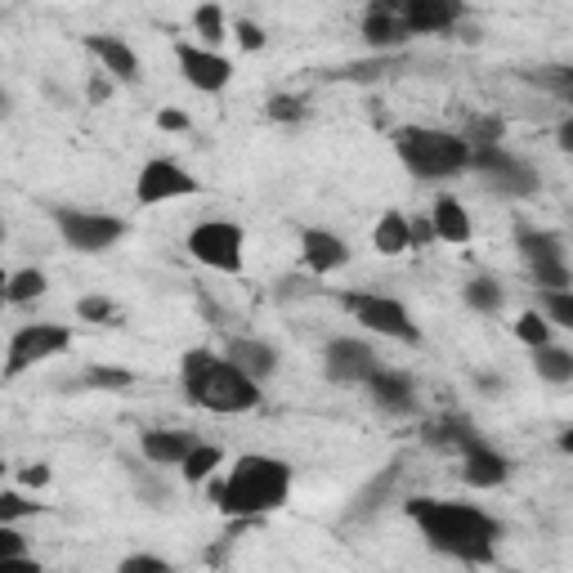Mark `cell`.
Masks as SVG:
<instances>
[{"mask_svg":"<svg viewBox=\"0 0 573 573\" xmlns=\"http://www.w3.org/2000/svg\"><path fill=\"white\" fill-rule=\"evenodd\" d=\"M404 511L431 551L462 560V564H493L497 560L502 520H493L484 506L453 502V497H408Z\"/></svg>","mask_w":573,"mask_h":573,"instance_id":"cell-1","label":"cell"},{"mask_svg":"<svg viewBox=\"0 0 573 573\" xmlns=\"http://www.w3.org/2000/svg\"><path fill=\"white\" fill-rule=\"evenodd\" d=\"M296 471L274 453H243L225 480H211V502L229 520H260L287 506Z\"/></svg>","mask_w":573,"mask_h":573,"instance_id":"cell-2","label":"cell"},{"mask_svg":"<svg viewBox=\"0 0 573 573\" xmlns=\"http://www.w3.org/2000/svg\"><path fill=\"white\" fill-rule=\"evenodd\" d=\"M179 391L198 413H211V417H243V413H256L265 399L256 381L216 349H188L179 358Z\"/></svg>","mask_w":573,"mask_h":573,"instance_id":"cell-3","label":"cell"},{"mask_svg":"<svg viewBox=\"0 0 573 573\" xmlns=\"http://www.w3.org/2000/svg\"><path fill=\"white\" fill-rule=\"evenodd\" d=\"M395 152L413 179H453L471 170V144L457 130L444 126H399Z\"/></svg>","mask_w":573,"mask_h":573,"instance_id":"cell-4","label":"cell"},{"mask_svg":"<svg viewBox=\"0 0 573 573\" xmlns=\"http://www.w3.org/2000/svg\"><path fill=\"white\" fill-rule=\"evenodd\" d=\"M340 305L372 336H386V340H399V345H417L422 340V327H417L413 309L404 300L386 296V292H340Z\"/></svg>","mask_w":573,"mask_h":573,"instance_id":"cell-5","label":"cell"},{"mask_svg":"<svg viewBox=\"0 0 573 573\" xmlns=\"http://www.w3.org/2000/svg\"><path fill=\"white\" fill-rule=\"evenodd\" d=\"M184 251L211 274H243L247 265V234L234 220H202L188 229Z\"/></svg>","mask_w":573,"mask_h":573,"instance_id":"cell-6","label":"cell"},{"mask_svg":"<svg viewBox=\"0 0 573 573\" xmlns=\"http://www.w3.org/2000/svg\"><path fill=\"white\" fill-rule=\"evenodd\" d=\"M471 170L484 179L488 194H502V198H533L537 194V170L515 157L506 144H488V148H471Z\"/></svg>","mask_w":573,"mask_h":573,"instance_id":"cell-7","label":"cell"},{"mask_svg":"<svg viewBox=\"0 0 573 573\" xmlns=\"http://www.w3.org/2000/svg\"><path fill=\"white\" fill-rule=\"evenodd\" d=\"M63 349H72V327L63 323H28L10 336V349H6V381H19L23 372L59 358Z\"/></svg>","mask_w":573,"mask_h":573,"instance_id":"cell-8","label":"cell"},{"mask_svg":"<svg viewBox=\"0 0 573 573\" xmlns=\"http://www.w3.org/2000/svg\"><path fill=\"white\" fill-rule=\"evenodd\" d=\"M202 194V184L198 175L170 161V157H152L144 161L139 179H135V202L139 207H161V202H179V198H198Z\"/></svg>","mask_w":573,"mask_h":573,"instance_id":"cell-9","label":"cell"},{"mask_svg":"<svg viewBox=\"0 0 573 573\" xmlns=\"http://www.w3.org/2000/svg\"><path fill=\"white\" fill-rule=\"evenodd\" d=\"M55 229L81 256H99V251H108V247H117L126 238V220L103 216V211H72V207L55 211Z\"/></svg>","mask_w":573,"mask_h":573,"instance_id":"cell-10","label":"cell"},{"mask_svg":"<svg viewBox=\"0 0 573 573\" xmlns=\"http://www.w3.org/2000/svg\"><path fill=\"white\" fill-rule=\"evenodd\" d=\"M381 367L386 363H381L376 345L363 340V336H332L323 345V372H327V381H336V386H367Z\"/></svg>","mask_w":573,"mask_h":573,"instance_id":"cell-11","label":"cell"},{"mask_svg":"<svg viewBox=\"0 0 573 573\" xmlns=\"http://www.w3.org/2000/svg\"><path fill=\"white\" fill-rule=\"evenodd\" d=\"M175 59H179L184 81L194 86V90H202V95H220V90H229V81H234V63H229L220 50H207V46H198V41L175 46Z\"/></svg>","mask_w":573,"mask_h":573,"instance_id":"cell-12","label":"cell"},{"mask_svg":"<svg viewBox=\"0 0 573 573\" xmlns=\"http://www.w3.org/2000/svg\"><path fill=\"white\" fill-rule=\"evenodd\" d=\"M363 391H367V399H372L381 413H391V417H413V413L422 408L417 381H413L404 367H381Z\"/></svg>","mask_w":573,"mask_h":573,"instance_id":"cell-13","label":"cell"},{"mask_svg":"<svg viewBox=\"0 0 573 573\" xmlns=\"http://www.w3.org/2000/svg\"><path fill=\"white\" fill-rule=\"evenodd\" d=\"M358 37H363V46H367V50H376V55H395V50H404V46L413 41V32L404 28L399 6H391V0H376V6H367V10H363V28H358Z\"/></svg>","mask_w":573,"mask_h":573,"instance_id":"cell-14","label":"cell"},{"mask_svg":"<svg viewBox=\"0 0 573 573\" xmlns=\"http://www.w3.org/2000/svg\"><path fill=\"white\" fill-rule=\"evenodd\" d=\"M399 14L413 37H444L466 19V6H457V0H404Z\"/></svg>","mask_w":573,"mask_h":573,"instance_id":"cell-15","label":"cell"},{"mask_svg":"<svg viewBox=\"0 0 573 573\" xmlns=\"http://www.w3.org/2000/svg\"><path fill=\"white\" fill-rule=\"evenodd\" d=\"M462 480H466V488H480V493L502 488V484L511 480V457L497 453V448L484 444V439H471V444L462 448Z\"/></svg>","mask_w":573,"mask_h":573,"instance_id":"cell-16","label":"cell"},{"mask_svg":"<svg viewBox=\"0 0 573 573\" xmlns=\"http://www.w3.org/2000/svg\"><path fill=\"white\" fill-rule=\"evenodd\" d=\"M86 50L95 55V63H99V72H108L117 86H135L144 72H139V55L130 50V41H121V37H103V32H95V37H86Z\"/></svg>","mask_w":573,"mask_h":573,"instance_id":"cell-17","label":"cell"},{"mask_svg":"<svg viewBox=\"0 0 573 573\" xmlns=\"http://www.w3.org/2000/svg\"><path fill=\"white\" fill-rule=\"evenodd\" d=\"M300 260H305L309 274L327 278V274L349 265V243L340 234H332V229H305L300 234Z\"/></svg>","mask_w":573,"mask_h":573,"instance_id":"cell-18","label":"cell"},{"mask_svg":"<svg viewBox=\"0 0 573 573\" xmlns=\"http://www.w3.org/2000/svg\"><path fill=\"white\" fill-rule=\"evenodd\" d=\"M225 358H229L238 372H247L256 386H265V381L278 372V349H274L269 340H260V336H234V340L225 345Z\"/></svg>","mask_w":573,"mask_h":573,"instance_id":"cell-19","label":"cell"},{"mask_svg":"<svg viewBox=\"0 0 573 573\" xmlns=\"http://www.w3.org/2000/svg\"><path fill=\"white\" fill-rule=\"evenodd\" d=\"M431 225H435V238L448 243V247H466V243L475 238V225H471V216H466V202L453 198V194H439V198L431 202Z\"/></svg>","mask_w":573,"mask_h":573,"instance_id":"cell-20","label":"cell"},{"mask_svg":"<svg viewBox=\"0 0 573 573\" xmlns=\"http://www.w3.org/2000/svg\"><path fill=\"white\" fill-rule=\"evenodd\" d=\"M198 439L188 431H144L139 435V453L152 462V466H184L188 457H194Z\"/></svg>","mask_w":573,"mask_h":573,"instance_id":"cell-21","label":"cell"},{"mask_svg":"<svg viewBox=\"0 0 573 573\" xmlns=\"http://www.w3.org/2000/svg\"><path fill=\"white\" fill-rule=\"evenodd\" d=\"M515 251H520V260H524L528 269L569 260V256H564V238L551 234V229H537V225H520V229H515Z\"/></svg>","mask_w":573,"mask_h":573,"instance_id":"cell-22","label":"cell"},{"mask_svg":"<svg viewBox=\"0 0 573 573\" xmlns=\"http://www.w3.org/2000/svg\"><path fill=\"white\" fill-rule=\"evenodd\" d=\"M372 247H376V256H404V251H413V216L386 211V216L376 220V229H372Z\"/></svg>","mask_w":573,"mask_h":573,"instance_id":"cell-23","label":"cell"},{"mask_svg":"<svg viewBox=\"0 0 573 573\" xmlns=\"http://www.w3.org/2000/svg\"><path fill=\"white\" fill-rule=\"evenodd\" d=\"M533 372L546 386H573V349H564V345L533 349Z\"/></svg>","mask_w":573,"mask_h":573,"instance_id":"cell-24","label":"cell"},{"mask_svg":"<svg viewBox=\"0 0 573 573\" xmlns=\"http://www.w3.org/2000/svg\"><path fill=\"white\" fill-rule=\"evenodd\" d=\"M462 300H466V309H475V314H502V305H506V287H502L497 278L480 274V278H466Z\"/></svg>","mask_w":573,"mask_h":573,"instance_id":"cell-25","label":"cell"},{"mask_svg":"<svg viewBox=\"0 0 573 573\" xmlns=\"http://www.w3.org/2000/svg\"><path fill=\"white\" fill-rule=\"evenodd\" d=\"M395 480H399V466L391 462L386 471H381V475H376V480H372V484H367V488L354 497L349 520H367V515H376L381 506H386V497H391V484H395Z\"/></svg>","mask_w":573,"mask_h":573,"instance_id":"cell-26","label":"cell"},{"mask_svg":"<svg viewBox=\"0 0 573 573\" xmlns=\"http://www.w3.org/2000/svg\"><path fill=\"white\" fill-rule=\"evenodd\" d=\"M220 466H225V448H220V444H198L194 457L179 466V475H184V484H194V488H198V484H211Z\"/></svg>","mask_w":573,"mask_h":573,"instance_id":"cell-27","label":"cell"},{"mask_svg":"<svg viewBox=\"0 0 573 573\" xmlns=\"http://www.w3.org/2000/svg\"><path fill=\"white\" fill-rule=\"evenodd\" d=\"M46 287H50L46 269L28 265V269L10 274V283H6V300H10V305H32V300H41V296H46Z\"/></svg>","mask_w":573,"mask_h":573,"instance_id":"cell-28","label":"cell"},{"mask_svg":"<svg viewBox=\"0 0 573 573\" xmlns=\"http://www.w3.org/2000/svg\"><path fill=\"white\" fill-rule=\"evenodd\" d=\"M194 32H198V46H207V50H220V41L229 37V19H225V10L216 6H198L194 10Z\"/></svg>","mask_w":573,"mask_h":573,"instance_id":"cell-29","label":"cell"},{"mask_svg":"<svg viewBox=\"0 0 573 573\" xmlns=\"http://www.w3.org/2000/svg\"><path fill=\"white\" fill-rule=\"evenodd\" d=\"M81 386L86 391H126V386H135V372L112 367V363H95V367H86Z\"/></svg>","mask_w":573,"mask_h":573,"instance_id":"cell-30","label":"cell"},{"mask_svg":"<svg viewBox=\"0 0 573 573\" xmlns=\"http://www.w3.org/2000/svg\"><path fill=\"white\" fill-rule=\"evenodd\" d=\"M515 336H520L528 349L551 345V323H546V314H542V309H524V314L515 318Z\"/></svg>","mask_w":573,"mask_h":573,"instance_id":"cell-31","label":"cell"},{"mask_svg":"<svg viewBox=\"0 0 573 573\" xmlns=\"http://www.w3.org/2000/svg\"><path fill=\"white\" fill-rule=\"evenodd\" d=\"M528 278L537 283V292H573V265L569 260L537 265V269H528Z\"/></svg>","mask_w":573,"mask_h":573,"instance_id":"cell-32","label":"cell"},{"mask_svg":"<svg viewBox=\"0 0 573 573\" xmlns=\"http://www.w3.org/2000/svg\"><path fill=\"white\" fill-rule=\"evenodd\" d=\"M542 314L551 327L573 332V292H542Z\"/></svg>","mask_w":573,"mask_h":573,"instance_id":"cell-33","label":"cell"},{"mask_svg":"<svg viewBox=\"0 0 573 573\" xmlns=\"http://www.w3.org/2000/svg\"><path fill=\"white\" fill-rule=\"evenodd\" d=\"M533 81H537L542 90H551L560 103L573 108V68H542V72H533Z\"/></svg>","mask_w":573,"mask_h":573,"instance_id":"cell-34","label":"cell"},{"mask_svg":"<svg viewBox=\"0 0 573 573\" xmlns=\"http://www.w3.org/2000/svg\"><path fill=\"white\" fill-rule=\"evenodd\" d=\"M117 314H121V309H117V300H108V296H81V300H77V318H81V323H99V327H103V323H117Z\"/></svg>","mask_w":573,"mask_h":573,"instance_id":"cell-35","label":"cell"},{"mask_svg":"<svg viewBox=\"0 0 573 573\" xmlns=\"http://www.w3.org/2000/svg\"><path fill=\"white\" fill-rule=\"evenodd\" d=\"M23 515H37V502H28L19 488H6V493H0V524H19Z\"/></svg>","mask_w":573,"mask_h":573,"instance_id":"cell-36","label":"cell"},{"mask_svg":"<svg viewBox=\"0 0 573 573\" xmlns=\"http://www.w3.org/2000/svg\"><path fill=\"white\" fill-rule=\"evenodd\" d=\"M117 573H175V569H170V560H161L152 551H135V555H126L117 564Z\"/></svg>","mask_w":573,"mask_h":573,"instance_id":"cell-37","label":"cell"},{"mask_svg":"<svg viewBox=\"0 0 573 573\" xmlns=\"http://www.w3.org/2000/svg\"><path fill=\"white\" fill-rule=\"evenodd\" d=\"M234 37H238V46H243L247 55H260V50L269 46L265 28H260V23H251V19H238V23H234Z\"/></svg>","mask_w":573,"mask_h":573,"instance_id":"cell-38","label":"cell"},{"mask_svg":"<svg viewBox=\"0 0 573 573\" xmlns=\"http://www.w3.org/2000/svg\"><path fill=\"white\" fill-rule=\"evenodd\" d=\"M269 117L274 121H300L305 117V99L300 95H274L269 99Z\"/></svg>","mask_w":573,"mask_h":573,"instance_id":"cell-39","label":"cell"},{"mask_svg":"<svg viewBox=\"0 0 573 573\" xmlns=\"http://www.w3.org/2000/svg\"><path fill=\"white\" fill-rule=\"evenodd\" d=\"M28 555V537L19 533V524H0V560Z\"/></svg>","mask_w":573,"mask_h":573,"instance_id":"cell-40","label":"cell"},{"mask_svg":"<svg viewBox=\"0 0 573 573\" xmlns=\"http://www.w3.org/2000/svg\"><path fill=\"white\" fill-rule=\"evenodd\" d=\"M157 126H161V130H170V135H184V130H188V112H179V108H161V112H157Z\"/></svg>","mask_w":573,"mask_h":573,"instance_id":"cell-41","label":"cell"},{"mask_svg":"<svg viewBox=\"0 0 573 573\" xmlns=\"http://www.w3.org/2000/svg\"><path fill=\"white\" fill-rule=\"evenodd\" d=\"M0 573H41L37 555H14V560H0Z\"/></svg>","mask_w":573,"mask_h":573,"instance_id":"cell-42","label":"cell"},{"mask_svg":"<svg viewBox=\"0 0 573 573\" xmlns=\"http://www.w3.org/2000/svg\"><path fill=\"white\" fill-rule=\"evenodd\" d=\"M381 72H386V63L376 59V63H354V68H345L340 77H349V81H376Z\"/></svg>","mask_w":573,"mask_h":573,"instance_id":"cell-43","label":"cell"},{"mask_svg":"<svg viewBox=\"0 0 573 573\" xmlns=\"http://www.w3.org/2000/svg\"><path fill=\"white\" fill-rule=\"evenodd\" d=\"M431 243H439V238H435V225H431V216L413 220V251H417V247H431Z\"/></svg>","mask_w":573,"mask_h":573,"instance_id":"cell-44","label":"cell"},{"mask_svg":"<svg viewBox=\"0 0 573 573\" xmlns=\"http://www.w3.org/2000/svg\"><path fill=\"white\" fill-rule=\"evenodd\" d=\"M555 144H560V152H569V157H573V112L555 126Z\"/></svg>","mask_w":573,"mask_h":573,"instance_id":"cell-45","label":"cell"},{"mask_svg":"<svg viewBox=\"0 0 573 573\" xmlns=\"http://www.w3.org/2000/svg\"><path fill=\"white\" fill-rule=\"evenodd\" d=\"M112 86H117V81H112L108 72H95V81H90V99H95V103H99V99H108V95H112Z\"/></svg>","mask_w":573,"mask_h":573,"instance_id":"cell-46","label":"cell"},{"mask_svg":"<svg viewBox=\"0 0 573 573\" xmlns=\"http://www.w3.org/2000/svg\"><path fill=\"white\" fill-rule=\"evenodd\" d=\"M23 484H28V488H46V484H50V466H41V462L28 466V471H23Z\"/></svg>","mask_w":573,"mask_h":573,"instance_id":"cell-47","label":"cell"},{"mask_svg":"<svg viewBox=\"0 0 573 573\" xmlns=\"http://www.w3.org/2000/svg\"><path fill=\"white\" fill-rule=\"evenodd\" d=\"M560 453H573V426L560 435Z\"/></svg>","mask_w":573,"mask_h":573,"instance_id":"cell-48","label":"cell"}]
</instances>
